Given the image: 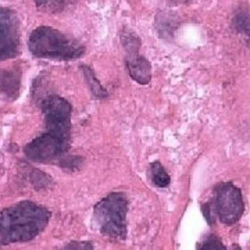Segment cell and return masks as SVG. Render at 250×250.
<instances>
[{"instance_id": "1", "label": "cell", "mask_w": 250, "mask_h": 250, "mask_svg": "<svg viewBox=\"0 0 250 250\" xmlns=\"http://www.w3.org/2000/svg\"><path fill=\"white\" fill-rule=\"evenodd\" d=\"M50 211L34 202H20L0 214V246L34 239L46 228Z\"/></svg>"}, {"instance_id": "2", "label": "cell", "mask_w": 250, "mask_h": 250, "mask_svg": "<svg viewBox=\"0 0 250 250\" xmlns=\"http://www.w3.org/2000/svg\"><path fill=\"white\" fill-rule=\"evenodd\" d=\"M29 52L35 57L47 60L71 62L85 53V47L77 39L52 27H38L28 41Z\"/></svg>"}, {"instance_id": "3", "label": "cell", "mask_w": 250, "mask_h": 250, "mask_svg": "<svg viewBox=\"0 0 250 250\" xmlns=\"http://www.w3.org/2000/svg\"><path fill=\"white\" fill-rule=\"evenodd\" d=\"M128 199L123 192H113L93 208V223L99 232L107 238L123 241L126 238Z\"/></svg>"}, {"instance_id": "4", "label": "cell", "mask_w": 250, "mask_h": 250, "mask_svg": "<svg viewBox=\"0 0 250 250\" xmlns=\"http://www.w3.org/2000/svg\"><path fill=\"white\" fill-rule=\"evenodd\" d=\"M213 214L225 225H232L243 214L245 205L241 189L232 182H223L215 187L213 202L208 203Z\"/></svg>"}, {"instance_id": "5", "label": "cell", "mask_w": 250, "mask_h": 250, "mask_svg": "<svg viewBox=\"0 0 250 250\" xmlns=\"http://www.w3.org/2000/svg\"><path fill=\"white\" fill-rule=\"evenodd\" d=\"M46 132L71 142V104L57 95H50L42 100Z\"/></svg>"}, {"instance_id": "6", "label": "cell", "mask_w": 250, "mask_h": 250, "mask_svg": "<svg viewBox=\"0 0 250 250\" xmlns=\"http://www.w3.org/2000/svg\"><path fill=\"white\" fill-rule=\"evenodd\" d=\"M70 141H64L45 132L28 143L24 153L31 161L36 163H59L70 150Z\"/></svg>"}, {"instance_id": "7", "label": "cell", "mask_w": 250, "mask_h": 250, "mask_svg": "<svg viewBox=\"0 0 250 250\" xmlns=\"http://www.w3.org/2000/svg\"><path fill=\"white\" fill-rule=\"evenodd\" d=\"M20 20L14 10L0 7V62L20 53Z\"/></svg>"}, {"instance_id": "8", "label": "cell", "mask_w": 250, "mask_h": 250, "mask_svg": "<svg viewBox=\"0 0 250 250\" xmlns=\"http://www.w3.org/2000/svg\"><path fill=\"white\" fill-rule=\"evenodd\" d=\"M126 68L131 78L141 85H147L152 80V64L139 53L126 56Z\"/></svg>"}, {"instance_id": "9", "label": "cell", "mask_w": 250, "mask_h": 250, "mask_svg": "<svg viewBox=\"0 0 250 250\" xmlns=\"http://www.w3.org/2000/svg\"><path fill=\"white\" fill-rule=\"evenodd\" d=\"M81 70H82V74H83V77H85V80H86V83H88V86H89L90 93H92L96 99L107 98V90L102 86V83L99 82V80L96 78V75H95V72H93V70L90 68L89 65L82 64V65H81Z\"/></svg>"}, {"instance_id": "10", "label": "cell", "mask_w": 250, "mask_h": 250, "mask_svg": "<svg viewBox=\"0 0 250 250\" xmlns=\"http://www.w3.org/2000/svg\"><path fill=\"white\" fill-rule=\"evenodd\" d=\"M149 178L156 187L166 188L170 185L171 178L160 161H153L149 167Z\"/></svg>"}, {"instance_id": "11", "label": "cell", "mask_w": 250, "mask_h": 250, "mask_svg": "<svg viewBox=\"0 0 250 250\" xmlns=\"http://www.w3.org/2000/svg\"><path fill=\"white\" fill-rule=\"evenodd\" d=\"M120 39H121V43L124 46L125 52L128 53V56L129 54H138L142 41H141V38L136 35L132 29H129V28L126 27L123 28V31L120 34Z\"/></svg>"}, {"instance_id": "12", "label": "cell", "mask_w": 250, "mask_h": 250, "mask_svg": "<svg viewBox=\"0 0 250 250\" xmlns=\"http://www.w3.org/2000/svg\"><path fill=\"white\" fill-rule=\"evenodd\" d=\"M77 0H35L36 9L45 13H62L67 7L74 4Z\"/></svg>"}, {"instance_id": "13", "label": "cell", "mask_w": 250, "mask_h": 250, "mask_svg": "<svg viewBox=\"0 0 250 250\" xmlns=\"http://www.w3.org/2000/svg\"><path fill=\"white\" fill-rule=\"evenodd\" d=\"M233 27L238 32H241L245 35V38L249 36V13H248V9L239 10V13L235 14L233 17Z\"/></svg>"}, {"instance_id": "14", "label": "cell", "mask_w": 250, "mask_h": 250, "mask_svg": "<svg viewBox=\"0 0 250 250\" xmlns=\"http://www.w3.org/2000/svg\"><path fill=\"white\" fill-rule=\"evenodd\" d=\"M197 250H227L224 243L215 236H208Z\"/></svg>"}, {"instance_id": "15", "label": "cell", "mask_w": 250, "mask_h": 250, "mask_svg": "<svg viewBox=\"0 0 250 250\" xmlns=\"http://www.w3.org/2000/svg\"><path fill=\"white\" fill-rule=\"evenodd\" d=\"M57 164L65 170H78L82 164V157H67V156H64Z\"/></svg>"}, {"instance_id": "16", "label": "cell", "mask_w": 250, "mask_h": 250, "mask_svg": "<svg viewBox=\"0 0 250 250\" xmlns=\"http://www.w3.org/2000/svg\"><path fill=\"white\" fill-rule=\"evenodd\" d=\"M60 250H95V248L89 242H72Z\"/></svg>"}, {"instance_id": "17", "label": "cell", "mask_w": 250, "mask_h": 250, "mask_svg": "<svg viewBox=\"0 0 250 250\" xmlns=\"http://www.w3.org/2000/svg\"><path fill=\"white\" fill-rule=\"evenodd\" d=\"M174 1H177V3H187L189 0H174Z\"/></svg>"}, {"instance_id": "18", "label": "cell", "mask_w": 250, "mask_h": 250, "mask_svg": "<svg viewBox=\"0 0 250 250\" xmlns=\"http://www.w3.org/2000/svg\"><path fill=\"white\" fill-rule=\"evenodd\" d=\"M232 250H243V249H242V248H239V246H233Z\"/></svg>"}]
</instances>
